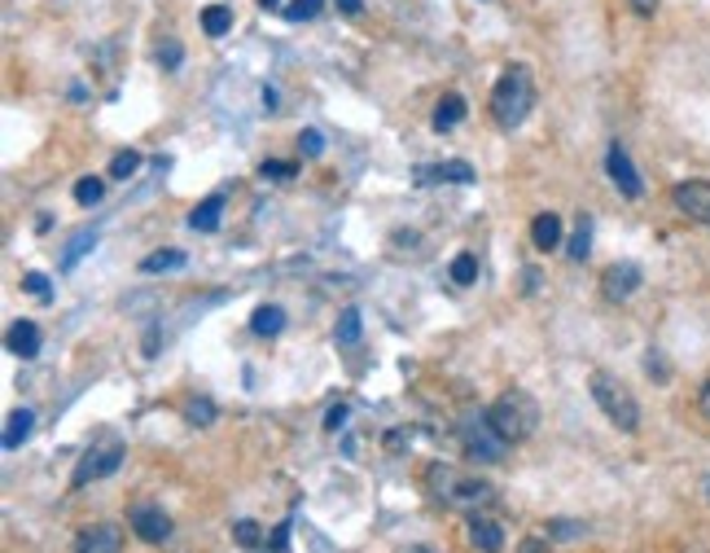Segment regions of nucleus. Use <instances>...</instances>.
Listing matches in <instances>:
<instances>
[{"label": "nucleus", "mask_w": 710, "mask_h": 553, "mask_svg": "<svg viewBox=\"0 0 710 553\" xmlns=\"http://www.w3.org/2000/svg\"><path fill=\"white\" fill-rule=\"evenodd\" d=\"M251 330H255L259 339H277V334L286 330V308H277V303H264V308H255V317H251Z\"/></svg>", "instance_id": "nucleus-18"}, {"label": "nucleus", "mask_w": 710, "mask_h": 553, "mask_svg": "<svg viewBox=\"0 0 710 553\" xmlns=\"http://www.w3.org/2000/svg\"><path fill=\"white\" fill-rule=\"evenodd\" d=\"M535 106V79H531V66H504V75L496 79V92H491V114L504 132L522 128L526 114Z\"/></svg>", "instance_id": "nucleus-1"}, {"label": "nucleus", "mask_w": 710, "mask_h": 553, "mask_svg": "<svg viewBox=\"0 0 710 553\" xmlns=\"http://www.w3.org/2000/svg\"><path fill=\"white\" fill-rule=\"evenodd\" d=\"M141 167V150H123V154H114V163H110V176L114 180H127L132 172Z\"/></svg>", "instance_id": "nucleus-31"}, {"label": "nucleus", "mask_w": 710, "mask_h": 553, "mask_svg": "<svg viewBox=\"0 0 710 553\" xmlns=\"http://www.w3.org/2000/svg\"><path fill=\"white\" fill-rule=\"evenodd\" d=\"M321 9H325V0H290L281 9V18L286 22H312V18H321Z\"/></svg>", "instance_id": "nucleus-27"}, {"label": "nucleus", "mask_w": 710, "mask_h": 553, "mask_svg": "<svg viewBox=\"0 0 710 553\" xmlns=\"http://www.w3.org/2000/svg\"><path fill=\"white\" fill-rule=\"evenodd\" d=\"M628 4H632L641 18H654V13H658V0H628Z\"/></svg>", "instance_id": "nucleus-40"}, {"label": "nucleus", "mask_w": 710, "mask_h": 553, "mask_svg": "<svg viewBox=\"0 0 710 553\" xmlns=\"http://www.w3.org/2000/svg\"><path fill=\"white\" fill-rule=\"evenodd\" d=\"M185 422L189 427H211L215 422V405L211 400H189L185 405Z\"/></svg>", "instance_id": "nucleus-30"}, {"label": "nucleus", "mask_w": 710, "mask_h": 553, "mask_svg": "<svg viewBox=\"0 0 710 553\" xmlns=\"http://www.w3.org/2000/svg\"><path fill=\"white\" fill-rule=\"evenodd\" d=\"M359 308H343V317H339V325H334V343L339 347H355L359 343Z\"/></svg>", "instance_id": "nucleus-24"}, {"label": "nucleus", "mask_w": 710, "mask_h": 553, "mask_svg": "<svg viewBox=\"0 0 710 553\" xmlns=\"http://www.w3.org/2000/svg\"><path fill=\"white\" fill-rule=\"evenodd\" d=\"M469 545H474V550H487V553L504 550V528H500L496 519L474 515V519H469Z\"/></svg>", "instance_id": "nucleus-15"}, {"label": "nucleus", "mask_w": 710, "mask_h": 553, "mask_svg": "<svg viewBox=\"0 0 710 553\" xmlns=\"http://www.w3.org/2000/svg\"><path fill=\"white\" fill-rule=\"evenodd\" d=\"M22 290L35 295V299H48V277H44V273H26V277H22Z\"/></svg>", "instance_id": "nucleus-35"}, {"label": "nucleus", "mask_w": 710, "mask_h": 553, "mask_svg": "<svg viewBox=\"0 0 710 553\" xmlns=\"http://www.w3.org/2000/svg\"><path fill=\"white\" fill-rule=\"evenodd\" d=\"M641 281H645V273H641V264H610L606 273H601V295L610 299V303H628L636 290H641Z\"/></svg>", "instance_id": "nucleus-7"}, {"label": "nucleus", "mask_w": 710, "mask_h": 553, "mask_svg": "<svg viewBox=\"0 0 710 553\" xmlns=\"http://www.w3.org/2000/svg\"><path fill=\"white\" fill-rule=\"evenodd\" d=\"M540 281H544L540 268H526V273H522V295H540Z\"/></svg>", "instance_id": "nucleus-38"}, {"label": "nucleus", "mask_w": 710, "mask_h": 553, "mask_svg": "<svg viewBox=\"0 0 710 553\" xmlns=\"http://www.w3.org/2000/svg\"><path fill=\"white\" fill-rule=\"evenodd\" d=\"M417 185H474V167L461 163V158H447V163H421L417 172Z\"/></svg>", "instance_id": "nucleus-9"}, {"label": "nucleus", "mask_w": 710, "mask_h": 553, "mask_svg": "<svg viewBox=\"0 0 710 553\" xmlns=\"http://www.w3.org/2000/svg\"><path fill=\"white\" fill-rule=\"evenodd\" d=\"M48 229H53V215H48V211H44V215H35V233H48Z\"/></svg>", "instance_id": "nucleus-42"}, {"label": "nucleus", "mask_w": 710, "mask_h": 553, "mask_svg": "<svg viewBox=\"0 0 710 553\" xmlns=\"http://www.w3.org/2000/svg\"><path fill=\"white\" fill-rule=\"evenodd\" d=\"M465 110H469L465 97H461V92H447V97L434 106V132H452V128L465 119Z\"/></svg>", "instance_id": "nucleus-17"}, {"label": "nucleus", "mask_w": 710, "mask_h": 553, "mask_svg": "<svg viewBox=\"0 0 710 553\" xmlns=\"http://www.w3.org/2000/svg\"><path fill=\"white\" fill-rule=\"evenodd\" d=\"M588 391H592V400H597V409L619 427V431H636L641 427V405H636V396L628 391V383H619L614 374H606V369H597L592 374V383H588Z\"/></svg>", "instance_id": "nucleus-3"}, {"label": "nucleus", "mask_w": 710, "mask_h": 553, "mask_svg": "<svg viewBox=\"0 0 710 553\" xmlns=\"http://www.w3.org/2000/svg\"><path fill=\"white\" fill-rule=\"evenodd\" d=\"M119 545H123V537H119V528H110V523L84 528V532L75 537V550L79 553H114Z\"/></svg>", "instance_id": "nucleus-12"}, {"label": "nucleus", "mask_w": 710, "mask_h": 553, "mask_svg": "<svg viewBox=\"0 0 710 553\" xmlns=\"http://www.w3.org/2000/svg\"><path fill=\"white\" fill-rule=\"evenodd\" d=\"M233 541H237L242 550H259V545H268V541H264V532H259V523H251V519H237V523H233Z\"/></svg>", "instance_id": "nucleus-29"}, {"label": "nucleus", "mask_w": 710, "mask_h": 553, "mask_svg": "<svg viewBox=\"0 0 710 553\" xmlns=\"http://www.w3.org/2000/svg\"><path fill=\"white\" fill-rule=\"evenodd\" d=\"M259 4H264V9H277V0H259Z\"/></svg>", "instance_id": "nucleus-45"}, {"label": "nucleus", "mask_w": 710, "mask_h": 553, "mask_svg": "<svg viewBox=\"0 0 710 553\" xmlns=\"http://www.w3.org/2000/svg\"><path fill=\"white\" fill-rule=\"evenodd\" d=\"M31 427H35V413L31 409H13L9 422H4V449H18L31 435Z\"/></svg>", "instance_id": "nucleus-22"}, {"label": "nucleus", "mask_w": 710, "mask_h": 553, "mask_svg": "<svg viewBox=\"0 0 710 553\" xmlns=\"http://www.w3.org/2000/svg\"><path fill=\"white\" fill-rule=\"evenodd\" d=\"M185 264H189V255H185V251H176V246H167V251L145 255V259H141V273H145V277H154V273H176V268H185Z\"/></svg>", "instance_id": "nucleus-19"}, {"label": "nucleus", "mask_w": 710, "mask_h": 553, "mask_svg": "<svg viewBox=\"0 0 710 553\" xmlns=\"http://www.w3.org/2000/svg\"><path fill=\"white\" fill-rule=\"evenodd\" d=\"M702 493H707V501H710V475L702 479Z\"/></svg>", "instance_id": "nucleus-44"}, {"label": "nucleus", "mask_w": 710, "mask_h": 553, "mask_svg": "<svg viewBox=\"0 0 710 553\" xmlns=\"http://www.w3.org/2000/svg\"><path fill=\"white\" fill-rule=\"evenodd\" d=\"M4 347H9L13 356L31 361V356L40 352V325H35V321H13L9 334H4Z\"/></svg>", "instance_id": "nucleus-13"}, {"label": "nucleus", "mask_w": 710, "mask_h": 553, "mask_svg": "<svg viewBox=\"0 0 710 553\" xmlns=\"http://www.w3.org/2000/svg\"><path fill=\"white\" fill-rule=\"evenodd\" d=\"M698 405H702V418L710 422V383L702 387V396H698Z\"/></svg>", "instance_id": "nucleus-43"}, {"label": "nucleus", "mask_w": 710, "mask_h": 553, "mask_svg": "<svg viewBox=\"0 0 710 553\" xmlns=\"http://www.w3.org/2000/svg\"><path fill=\"white\" fill-rule=\"evenodd\" d=\"M101 198H106V180H101V176H84V180L75 185V202H79V207H97Z\"/></svg>", "instance_id": "nucleus-26"}, {"label": "nucleus", "mask_w": 710, "mask_h": 553, "mask_svg": "<svg viewBox=\"0 0 710 553\" xmlns=\"http://www.w3.org/2000/svg\"><path fill=\"white\" fill-rule=\"evenodd\" d=\"M645 374H650L654 383H667V378H672V365H667V356H663L658 347L645 352Z\"/></svg>", "instance_id": "nucleus-32"}, {"label": "nucleus", "mask_w": 710, "mask_h": 553, "mask_svg": "<svg viewBox=\"0 0 710 553\" xmlns=\"http://www.w3.org/2000/svg\"><path fill=\"white\" fill-rule=\"evenodd\" d=\"M676 207L698 220V224H710V180H680L676 185Z\"/></svg>", "instance_id": "nucleus-11"}, {"label": "nucleus", "mask_w": 710, "mask_h": 553, "mask_svg": "<svg viewBox=\"0 0 710 553\" xmlns=\"http://www.w3.org/2000/svg\"><path fill=\"white\" fill-rule=\"evenodd\" d=\"M286 545H290V523L273 528V537H268V550H286Z\"/></svg>", "instance_id": "nucleus-39"}, {"label": "nucleus", "mask_w": 710, "mask_h": 553, "mask_svg": "<svg viewBox=\"0 0 710 553\" xmlns=\"http://www.w3.org/2000/svg\"><path fill=\"white\" fill-rule=\"evenodd\" d=\"M343 422H347V405H334V409L325 413V431H330V435H339V431H343Z\"/></svg>", "instance_id": "nucleus-37"}, {"label": "nucleus", "mask_w": 710, "mask_h": 553, "mask_svg": "<svg viewBox=\"0 0 710 553\" xmlns=\"http://www.w3.org/2000/svg\"><path fill=\"white\" fill-rule=\"evenodd\" d=\"M461 440H465V453H469V457H478V462H500V457H504V449H509V444L491 431L487 413H482V422H478V427L461 431Z\"/></svg>", "instance_id": "nucleus-10"}, {"label": "nucleus", "mask_w": 710, "mask_h": 553, "mask_svg": "<svg viewBox=\"0 0 710 553\" xmlns=\"http://www.w3.org/2000/svg\"><path fill=\"white\" fill-rule=\"evenodd\" d=\"M295 172H299L295 163H277V158H268V163L259 167V176H264V180H295Z\"/></svg>", "instance_id": "nucleus-33"}, {"label": "nucleus", "mask_w": 710, "mask_h": 553, "mask_svg": "<svg viewBox=\"0 0 710 553\" xmlns=\"http://www.w3.org/2000/svg\"><path fill=\"white\" fill-rule=\"evenodd\" d=\"M531 242H535V251H553V246H562V220L553 215V211H540L535 220H531Z\"/></svg>", "instance_id": "nucleus-16"}, {"label": "nucleus", "mask_w": 710, "mask_h": 553, "mask_svg": "<svg viewBox=\"0 0 710 553\" xmlns=\"http://www.w3.org/2000/svg\"><path fill=\"white\" fill-rule=\"evenodd\" d=\"M127 523H132V532H136L145 545H167V541H171V519L163 515V506L141 501V506H132Z\"/></svg>", "instance_id": "nucleus-6"}, {"label": "nucleus", "mask_w": 710, "mask_h": 553, "mask_svg": "<svg viewBox=\"0 0 710 553\" xmlns=\"http://www.w3.org/2000/svg\"><path fill=\"white\" fill-rule=\"evenodd\" d=\"M123 457H127V444H123L119 435H101V440L84 453V462L75 466L70 488H88V484H97V479H110V475L123 466Z\"/></svg>", "instance_id": "nucleus-5"}, {"label": "nucleus", "mask_w": 710, "mask_h": 553, "mask_svg": "<svg viewBox=\"0 0 710 553\" xmlns=\"http://www.w3.org/2000/svg\"><path fill=\"white\" fill-rule=\"evenodd\" d=\"M321 145H325V141H321V132H317V128H308V132L299 136V150H303L308 158H317V154H321Z\"/></svg>", "instance_id": "nucleus-36"}, {"label": "nucleus", "mask_w": 710, "mask_h": 553, "mask_svg": "<svg viewBox=\"0 0 710 553\" xmlns=\"http://www.w3.org/2000/svg\"><path fill=\"white\" fill-rule=\"evenodd\" d=\"M487 422H491V431L504 440V444H526L531 435H535V427H540V405L526 396V391H504L491 409H487Z\"/></svg>", "instance_id": "nucleus-2"}, {"label": "nucleus", "mask_w": 710, "mask_h": 553, "mask_svg": "<svg viewBox=\"0 0 710 553\" xmlns=\"http://www.w3.org/2000/svg\"><path fill=\"white\" fill-rule=\"evenodd\" d=\"M566 251H570L575 264H584L592 255V215H575V237H570Z\"/></svg>", "instance_id": "nucleus-21"}, {"label": "nucleus", "mask_w": 710, "mask_h": 553, "mask_svg": "<svg viewBox=\"0 0 710 553\" xmlns=\"http://www.w3.org/2000/svg\"><path fill=\"white\" fill-rule=\"evenodd\" d=\"M447 273H452L456 286H474V281H478V255H474V251H461V255L452 259Z\"/></svg>", "instance_id": "nucleus-25"}, {"label": "nucleus", "mask_w": 710, "mask_h": 553, "mask_svg": "<svg viewBox=\"0 0 710 553\" xmlns=\"http://www.w3.org/2000/svg\"><path fill=\"white\" fill-rule=\"evenodd\" d=\"M180 62H185V44H180L176 35L158 40V66H163V70H180Z\"/></svg>", "instance_id": "nucleus-28"}, {"label": "nucleus", "mask_w": 710, "mask_h": 553, "mask_svg": "<svg viewBox=\"0 0 710 553\" xmlns=\"http://www.w3.org/2000/svg\"><path fill=\"white\" fill-rule=\"evenodd\" d=\"M606 172H610V180H614V189H619L623 198H641V193H645L641 172H636V163L628 158L623 145H610V150H606Z\"/></svg>", "instance_id": "nucleus-8"}, {"label": "nucleus", "mask_w": 710, "mask_h": 553, "mask_svg": "<svg viewBox=\"0 0 710 553\" xmlns=\"http://www.w3.org/2000/svg\"><path fill=\"white\" fill-rule=\"evenodd\" d=\"M220 220H224V193H211V198H202V202L189 211V229H193V233H215Z\"/></svg>", "instance_id": "nucleus-14"}, {"label": "nucleus", "mask_w": 710, "mask_h": 553, "mask_svg": "<svg viewBox=\"0 0 710 553\" xmlns=\"http://www.w3.org/2000/svg\"><path fill=\"white\" fill-rule=\"evenodd\" d=\"M430 488H434V497L447 501L452 510H482V506L496 497V488H491L487 479H478V475H456V471H447V466H434V471H430Z\"/></svg>", "instance_id": "nucleus-4"}, {"label": "nucleus", "mask_w": 710, "mask_h": 553, "mask_svg": "<svg viewBox=\"0 0 710 553\" xmlns=\"http://www.w3.org/2000/svg\"><path fill=\"white\" fill-rule=\"evenodd\" d=\"M229 26H233V9H224V4H207V9H202V31H207L211 40L229 35Z\"/></svg>", "instance_id": "nucleus-23"}, {"label": "nucleus", "mask_w": 710, "mask_h": 553, "mask_svg": "<svg viewBox=\"0 0 710 553\" xmlns=\"http://www.w3.org/2000/svg\"><path fill=\"white\" fill-rule=\"evenodd\" d=\"M97 246V229H84V233H75L70 242H66V251H62V273H70V268H79V259L88 255Z\"/></svg>", "instance_id": "nucleus-20"}, {"label": "nucleus", "mask_w": 710, "mask_h": 553, "mask_svg": "<svg viewBox=\"0 0 710 553\" xmlns=\"http://www.w3.org/2000/svg\"><path fill=\"white\" fill-rule=\"evenodd\" d=\"M548 532H553L557 541H579V537H588V528H584V523H566V519H553V523H548Z\"/></svg>", "instance_id": "nucleus-34"}, {"label": "nucleus", "mask_w": 710, "mask_h": 553, "mask_svg": "<svg viewBox=\"0 0 710 553\" xmlns=\"http://www.w3.org/2000/svg\"><path fill=\"white\" fill-rule=\"evenodd\" d=\"M339 9H343L347 18H359V13H364V0H339Z\"/></svg>", "instance_id": "nucleus-41"}]
</instances>
